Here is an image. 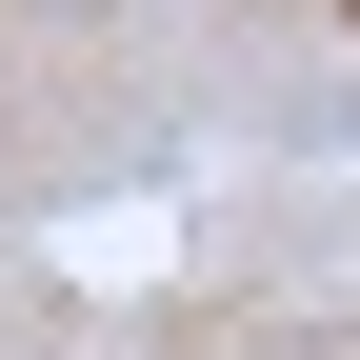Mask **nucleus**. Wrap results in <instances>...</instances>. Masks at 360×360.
<instances>
[]
</instances>
